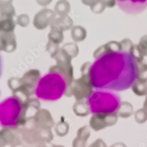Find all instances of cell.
<instances>
[{"instance_id":"6da1fadb","label":"cell","mask_w":147,"mask_h":147,"mask_svg":"<svg viewBox=\"0 0 147 147\" xmlns=\"http://www.w3.org/2000/svg\"><path fill=\"white\" fill-rule=\"evenodd\" d=\"M129 56L126 51L107 53L91 65L90 80L96 90H118L124 85L128 73Z\"/></svg>"},{"instance_id":"7a4b0ae2","label":"cell","mask_w":147,"mask_h":147,"mask_svg":"<svg viewBox=\"0 0 147 147\" xmlns=\"http://www.w3.org/2000/svg\"><path fill=\"white\" fill-rule=\"evenodd\" d=\"M30 119L26 100L13 95L0 105V123L4 128L18 130Z\"/></svg>"},{"instance_id":"3957f363","label":"cell","mask_w":147,"mask_h":147,"mask_svg":"<svg viewBox=\"0 0 147 147\" xmlns=\"http://www.w3.org/2000/svg\"><path fill=\"white\" fill-rule=\"evenodd\" d=\"M68 84L65 78L59 73L50 72L40 78L35 94L44 101H57L65 94Z\"/></svg>"},{"instance_id":"277c9868","label":"cell","mask_w":147,"mask_h":147,"mask_svg":"<svg viewBox=\"0 0 147 147\" xmlns=\"http://www.w3.org/2000/svg\"><path fill=\"white\" fill-rule=\"evenodd\" d=\"M18 130L22 140L31 145L39 146L44 144H50L54 139L51 129L35 125L31 118Z\"/></svg>"},{"instance_id":"5b68a950","label":"cell","mask_w":147,"mask_h":147,"mask_svg":"<svg viewBox=\"0 0 147 147\" xmlns=\"http://www.w3.org/2000/svg\"><path fill=\"white\" fill-rule=\"evenodd\" d=\"M87 100L93 114L115 113L120 104L114 94L99 90L93 91Z\"/></svg>"},{"instance_id":"8992f818","label":"cell","mask_w":147,"mask_h":147,"mask_svg":"<svg viewBox=\"0 0 147 147\" xmlns=\"http://www.w3.org/2000/svg\"><path fill=\"white\" fill-rule=\"evenodd\" d=\"M83 74V77L71 83L67 88L65 95L74 96L77 101L87 99L93 92L90 80V72Z\"/></svg>"},{"instance_id":"52a82bcc","label":"cell","mask_w":147,"mask_h":147,"mask_svg":"<svg viewBox=\"0 0 147 147\" xmlns=\"http://www.w3.org/2000/svg\"><path fill=\"white\" fill-rule=\"evenodd\" d=\"M118 117L116 112L94 114L90 119V127L95 131H99L108 127L115 125Z\"/></svg>"},{"instance_id":"ba28073f","label":"cell","mask_w":147,"mask_h":147,"mask_svg":"<svg viewBox=\"0 0 147 147\" xmlns=\"http://www.w3.org/2000/svg\"><path fill=\"white\" fill-rule=\"evenodd\" d=\"M14 130L3 128L0 132V146L1 147H18L22 145V138Z\"/></svg>"},{"instance_id":"9c48e42d","label":"cell","mask_w":147,"mask_h":147,"mask_svg":"<svg viewBox=\"0 0 147 147\" xmlns=\"http://www.w3.org/2000/svg\"><path fill=\"white\" fill-rule=\"evenodd\" d=\"M34 124L40 127L51 129L55 122L51 113L47 109H40L31 118Z\"/></svg>"},{"instance_id":"30bf717a","label":"cell","mask_w":147,"mask_h":147,"mask_svg":"<svg viewBox=\"0 0 147 147\" xmlns=\"http://www.w3.org/2000/svg\"><path fill=\"white\" fill-rule=\"evenodd\" d=\"M146 0H117L119 8L128 14H136L140 13L146 7L144 4Z\"/></svg>"},{"instance_id":"8fae6325","label":"cell","mask_w":147,"mask_h":147,"mask_svg":"<svg viewBox=\"0 0 147 147\" xmlns=\"http://www.w3.org/2000/svg\"><path fill=\"white\" fill-rule=\"evenodd\" d=\"M72 110L76 116L85 117L91 113V108L87 99L77 101L73 105Z\"/></svg>"},{"instance_id":"7c38bea8","label":"cell","mask_w":147,"mask_h":147,"mask_svg":"<svg viewBox=\"0 0 147 147\" xmlns=\"http://www.w3.org/2000/svg\"><path fill=\"white\" fill-rule=\"evenodd\" d=\"M116 113L120 118H129L134 114V107L129 102L122 101L120 102L116 111Z\"/></svg>"},{"instance_id":"4fadbf2b","label":"cell","mask_w":147,"mask_h":147,"mask_svg":"<svg viewBox=\"0 0 147 147\" xmlns=\"http://www.w3.org/2000/svg\"><path fill=\"white\" fill-rule=\"evenodd\" d=\"M133 92L138 96H144L147 95V81L138 79L132 85Z\"/></svg>"},{"instance_id":"5bb4252c","label":"cell","mask_w":147,"mask_h":147,"mask_svg":"<svg viewBox=\"0 0 147 147\" xmlns=\"http://www.w3.org/2000/svg\"><path fill=\"white\" fill-rule=\"evenodd\" d=\"M54 130L57 136L59 137H65L69 132V125L68 122L64 120H61L56 124Z\"/></svg>"},{"instance_id":"9a60e30c","label":"cell","mask_w":147,"mask_h":147,"mask_svg":"<svg viewBox=\"0 0 147 147\" xmlns=\"http://www.w3.org/2000/svg\"><path fill=\"white\" fill-rule=\"evenodd\" d=\"M136 71L138 79L147 81V64L144 62L137 63Z\"/></svg>"},{"instance_id":"2e32d148","label":"cell","mask_w":147,"mask_h":147,"mask_svg":"<svg viewBox=\"0 0 147 147\" xmlns=\"http://www.w3.org/2000/svg\"><path fill=\"white\" fill-rule=\"evenodd\" d=\"M134 118L137 123L142 124L147 121V111L144 108H140L134 113Z\"/></svg>"},{"instance_id":"e0dca14e","label":"cell","mask_w":147,"mask_h":147,"mask_svg":"<svg viewBox=\"0 0 147 147\" xmlns=\"http://www.w3.org/2000/svg\"><path fill=\"white\" fill-rule=\"evenodd\" d=\"M129 53L132 57L133 59L136 60L137 63L143 62L144 56L140 51L137 45H133L129 50Z\"/></svg>"},{"instance_id":"ac0fdd59","label":"cell","mask_w":147,"mask_h":147,"mask_svg":"<svg viewBox=\"0 0 147 147\" xmlns=\"http://www.w3.org/2000/svg\"><path fill=\"white\" fill-rule=\"evenodd\" d=\"M91 136V131L87 125L80 128L77 132V137L85 141H88Z\"/></svg>"},{"instance_id":"d6986e66","label":"cell","mask_w":147,"mask_h":147,"mask_svg":"<svg viewBox=\"0 0 147 147\" xmlns=\"http://www.w3.org/2000/svg\"><path fill=\"white\" fill-rule=\"evenodd\" d=\"M137 46L144 56L147 57V35L142 36Z\"/></svg>"},{"instance_id":"ffe728a7","label":"cell","mask_w":147,"mask_h":147,"mask_svg":"<svg viewBox=\"0 0 147 147\" xmlns=\"http://www.w3.org/2000/svg\"><path fill=\"white\" fill-rule=\"evenodd\" d=\"M87 141L78 137H76L72 141V147H87Z\"/></svg>"},{"instance_id":"44dd1931","label":"cell","mask_w":147,"mask_h":147,"mask_svg":"<svg viewBox=\"0 0 147 147\" xmlns=\"http://www.w3.org/2000/svg\"><path fill=\"white\" fill-rule=\"evenodd\" d=\"M88 147H108V146L107 144L101 138H98L94 142L91 143Z\"/></svg>"},{"instance_id":"7402d4cb","label":"cell","mask_w":147,"mask_h":147,"mask_svg":"<svg viewBox=\"0 0 147 147\" xmlns=\"http://www.w3.org/2000/svg\"><path fill=\"white\" fill-rule=\"evenodd\" d=\"M109 147H127V145L123 142H116L113 144Z\"/></svg>"},{"instance_id":"603a6c76","label":"cell","mask_w":147,"mask_h":147,"mask_svg":"<svg viewBox=\"0 0 147 147\" xmlns=\"http://www.w3.org/2000/svg\"><path fill=\"white\" fill-rule=\"evenodd\" d=\"M38 146V147H52V145H51L50 143V144H44L40 145H39Z\"/></svg>"},{"instance_id":"cb8c5ba5","label":"cell","mask_w":147,"mask_h":147,"mask_svg":"<svg viewBox=\"0 0 147 147\" xmlns=\"http://www.w3.org/2000/svg\"><path fill=\"white\" fill-rule=\"evenodd\" d=\"M146 111H147V95H146V97H145V101L144 102V107Z\"/></svg>"},{"instance_id":"d4e9b609","label":"cell","mask_w":147,"mask_h":147,"mask_svg":"<svg viewBox=\"0 0 147 147\" xmlns=\"http://www.w3.org/2000/svg\"><path fill=\"white\" fill-rule=\"evenodd\" d=\"M52 147H65L64 146L62 145H55V144H53Z\"/></svg>"},{"instance_id":"484cf974","label":"cell","mask_w":147,"mask_h":147,"mask_svg":"<svg viewBox=\"0 0 147 147\" xmlns=\"http://www.w3.org/2000/svg\"><path fill=\"white\" fill-rule=\"evenodd\" d=\"M30 147H38V146H36V145H32L31 146H30Z\"/></svg>"}]
</instances>
